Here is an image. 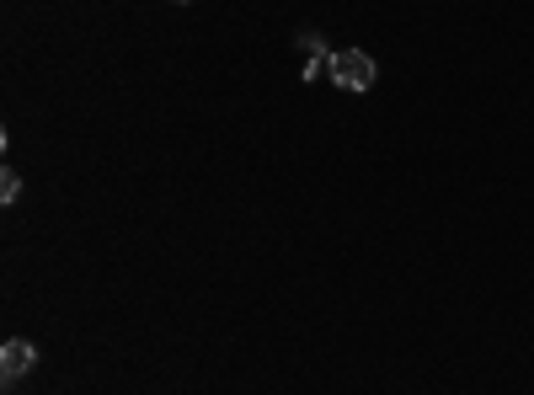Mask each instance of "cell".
Segmentation results:
<instances>
[{"mask_svg":"<svg viewBox=\"0 0 534 395\" xmlns=\"http://www.w3.org/2000/svg\"><path fill=\"white\" fill-rule=\"evenodd\" d=\"M332 86H342V91H369L374 86V59L364 54V49H342V54H332Z\"/></svg>","mask_w":534,"mask_h":395,"instance_id":"cell-1","label":"cell"},{"mask_svg":"<svg viewBox=\"0 0 534 395\" xmlns=\"http://www.w3.org/2000/svg\"><path fill=\"white\" fill-rule=\"evenodd\" d=\"M33 369H38V347L33 342L11 337L6 347H0V379H6V385H17V379H27Z\"/></svg>","mask_w":534,"mask_h":395,"instance_id":"cell-2","label":"cell"},{"mask_svg":"<svg viewBox=\"0 0 534 395\" xmlns=\"http://www.w3.org/2000/svg\"><path fill=\"white\" fill-rule=\"evenodd\" d=\"M300 49L310 54V59H305V81H316V75L332 70V54H326V43H321L316 33H305V38H300Z\"/></svg>","mask_w":534,"mask_h":395,"instance_id":"cell-3","label":"cell"},{"mask_svg":"<svg viewBox=\"0 0 534 395\" xmlns=\"http://www.w3.org/2000/svg\"><path fill=\"white\" fill-rule=\"evenodd\" d=\"M17 198H22V177L6 171V177H0V203H17Z\"/></svg>","mask_w":534,"mask_h":395,"instance_id":"cell-4","label":"cell"},{"mask_svg":"<svg viewBox=\"0 0 534 395\" xmlns=\"http://www.w3.org/2000/svg\"><path fill=\"white\" fill-rule=\"evenodd\" d=\"M177 6H187V0H177Z\"/></svg>","mask_w":534,"mask_h":395,"instance_id":"cell-5","label":"cell"}]
</instances>
